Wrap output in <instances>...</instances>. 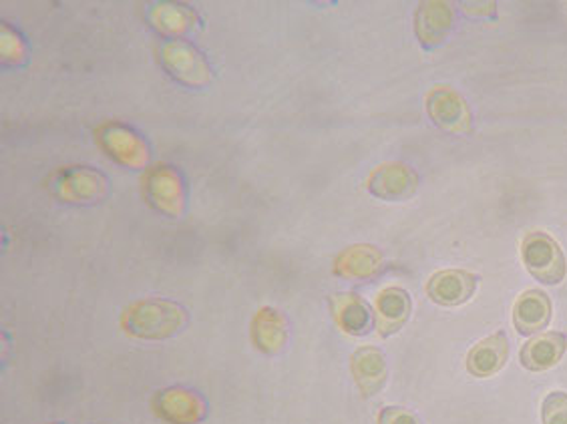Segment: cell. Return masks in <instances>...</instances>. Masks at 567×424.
Masks as SVG:
<instances>
[{"instance_id":"1","label":"cell","mask_w":567,"mask_h":424,"mask_svg":"<svg viewBox=\"0 0 567 424\" xmlns=\"http://www.w3.org/2000/svg\"><path fill=\"white\" fill-rule=\"evenodd\" d=\"M187 310L165 298H143L133 302L123 316L121 327L133 338L167 340L187 327Z\"/></svg>"},{"instance_id":"2","label":"cell","mask_w":567,"mask_h":424,"mask_svg":"<svg viewBox=\"0 0 567 424\" xmlns=\"http://www.w3.org/2000/svg\"><path fill=\"white\" fill-rule=\"evenodd\" d=\"M522 260L527 272L542 283L557 286L566 280V256L559 244L544 231H532L525 236L522 241Z\"/></svg>"},{"instance_id":"3","label":"cell","mask_w":567,"mask_h":424,"mask_svg":"<svg viewBox=\"0 0 567 424\" xmlns=\"http://www.w3.org/2000/svg\"><path fill=\"white\" fill-rule=\"evenodd\" d=\"M110 192V182L103 174L89 167H69L53 179V194L65 204L93 206L103 201Z\"/></svg>"},{"instance_id":"4","label":"cell","mask_w":567,"mask_h":424,"mask_svg":"<svg viewBox=\"0 0 567 424\" xmlns=\"http://www.w3.org/2000/svg\"><path fill=\"white\" fill-rule=\"evenodd\" d=\"M162 63L169 75L187 87H206L212 81V69L196 46L186 41H167L162 46Z\"/></svg>"},{"instance_id":"5","label":"cell","mask_w":567,"mask_h":424,"mask_svg":"<svg viewBox=\"0 0 567 424\" xmlns=\"http://www.w3.org/2000/svg\"><path fill=\"white\" fill-rule=\"evenodd\" d=\"M145 196L147 201L167 218H182L186 211L184 179L169 165L153 167L145 179Z\"/></svg>"},{"instance_id":"6","label":"cell","mask_w":567,"mask_h":424,"mask_svg":"<svg viewBox=\"0 0 567 424\" xmlns=\"http://www.w3.org/2000/svg\"><path fill=\"white\" fill-rule=\"evenodd\" d=\"M153 409L169 424H199L208 416V403L204 396L184 386L157 392Z\"/></svg>"},{"instance_id":"7","label":"cell","mask_w":567,"mask_h":424,"mask_svg":"<svg viewBox=\"0 0 567 424\" xmlns=\"http://www.w3.org/2000/svg\"><path fill=\"white\" fill-rule=\"evenodd\" d=\"M99 139L117 164L130 169H143L150 164L147 143L143 142L142 135L121 123H107L99 133Z\"/></svg>"},{"instance_id":"8","label":"cell","mask_w":567,"mask_h":424,"mask_svg":"<svg viewBox=\"0 0 567 424\" xmlns=\"http://www.w3.org/2000/svg\"><path fill=\"white\" fill-rule=\"evenodd\" d=\"M369 192L384 201H406L415 196L419 175L403 164L381 165L369 177Z\"/></svg>"},{"instance_id":"9","label":"cell","mask_w":567,"mask_h":424,"mask_svg":"<svg viewBox=\"0 0 567 424\" xmlns=\"http://www.w3.org/2000/svg\"><path fill=\"white\" fill-rule=\"evenodd\" d=\"M480 283V276L465 272V270H443L429 278L426 282V296L439 306L465 304L470 302Z\"/></svg>"},{"instance_id":"10","label":"cell","mask_w":567,"mask_h":424,"mask_svg":"<svg viewBox=\"0 0 567 424\" xmlns=\"http://www.w3.org/2000/svg\"><path fill=\"white\" fill-rule=\"evenodd\" d=\"M411 310V294L403 288L389 286L381 290L374 300V328L382 338L393 337L409 322Z\"/></svg>"},{"instance_id":"11","label":"cell","mask_w":567,"mask_h":424,"mask_svg":"<svg viewBox=\"0 0 567 424\" xmlns=\"http://www.w3.org/2000/svg\"><path fill=\"white\" fill-rule=\"evenodd\" d=\"M384 258L381 250L369 244L350 246L334 261V273L349 282H371L381 276Z\"/></svg>"},{"instance_id":"12","label":"cell","mask_w":567,"mask_h":424,"mask_svg":"<svg viewBox=\"0 0 567 424\" xmlns=\"http://www.w3.org/2000/svg\"><path fill=\"white\" fill-rule=\"evenodd\" d=\"M426 111L441 130L451 133H467L471 127V113L465 101L453 89L436 87L426 97Z\"/></svg>"},{"instance_id":"13","label":"cell","mask_w":567,"mask_h":424,"mask_svg":"<svg viewBox=\"0 0 567 424\" xmlns=\"http://www.w3.org/2000/svg\"><path fill=\"white\" fill-rule=\"evenodd\" d=\"M288 340L290 327L286 316L270 306L258 310V314L251 320V342L256 344V349L268 356H276L286 350Z\"/></svg>"},{"instance_id":"14","label":"cell","mask_w":567,"mask_h":424,"mask_svg":"<svg viewBox=\"0 0 567 424\" xmlns=\"http://www.w3.org/2000/svg\"><path fill=\"white\" fill-rule=\"evenodd\" d=\"M330 308H332V316H334L340 330L347 332L349 337H364L374 327L371 306L354 292L332 294Z\"/></svg>"},{"instance_id":"15","label":"cell","mask_w":567,"mask_h":424,"mask_svg":"<svg viewBox=\"0 0 567 424\" xmlns=\"http://www.w3.org/2000/svg\"><path fill=\"white\" fill-rule=\"evenodd\" d=\"M551 314H554V306L546 292L525 290L513 306V324L519 334L529 337L547 328L551 322Z\"/></svg>"},{"instance_id":"16","label":"cell","mask_w":567,"mask_h":424,"mask_svg":"<svg viewBox=\"0 0 567 424\" xmlns=\"http://www.w3.org/2000/svg\"><path fill=\"white\" fill-rule=\"evenodd\" d=\"M509 359V340L499 330L492 337L480 340L467 354V370L477 379H489L507 364Z\"/></svg>"},{"instance_id":"17","label":"cell","mask_w":567,"mask_h":424,"mask_svg":"<svg viewBox=\"0 0 567 424\" xmlns=\"http://www.w3.org/2000/svg\"><path fill=\"white\" fill-rule=\"evenodd\" d=\"M350 370L359 391L364 396H374L381 392L386 376H389V366L381 350L374 347H362L357 350L350 359Z\"/></svg>"},{"instance_id":"18","label":"cell","mask_w":567,"mask_h":424,"mask_svg":"<svg viewBox=\"0 0 567 424\" xmlns=\"http://www.w3.org/2000/svg\"><path fill=\"white\" fill-rule=\"evenodd\" d=\"M567 337L564 332H546L527 340L519 352L525 369L532 372H544L554 369L566 354Z\"/></svg>"},{"instance_id":"19","label":"cell","mask_w":567,"mask_h":424,"mask_svg":"<svg viewBox=\"0 0 567 424\" xmlns=\"http://www.w3.org/2000/svg\"><path fill=\"white\" fill-rule=\"evenodd\" d=\"M453 27V11L447 2H425L416 11V37L423 46H436L447 39Z\"/></svg>"},{"instance_id":"20","label":"cell","mask_w":567,"mask_h":424,"mask_svg":"<svg viewBox=\"0 0 567 424\" xmlns=\"http://www.w3.org/2000/svg\"><path fill=\"white\" fill-rule=\"evenodd\" d=\"M150 21L159 33L174 37L175 41H179V37L189 33V29L196 24L197 17L187 7L157 4L150 11Z\"/></svg>"},{"instance_id":"21","label":"cell","mask_w":567,"mask_h":424,"mask_svg":"<svg viewBox=\"0 0 567 424\" xmlns=\"http://www.w3.org/2000/svg\"><path fill=\"white\" fill-rule=\"evenodd\" d=\"M542 423L567 424V394L556 391L547 394L542 403Z\"/></svg>"},{"instance_id":"22","label":"cell","mask_w":567,"mask_h":424,"mask_svg":"<svg viewBox=\"0 0 567 424\" xmlns=\"http://www.w3.org/2000/svg\"><path fill=\"white\" fill-rule=\"evenodd\" d=\"M27 59V46L21 37L12 31L11 27L2 24V63L7 65H21Z\"/></svg>"},{"instance_id":"23","label":"cell","mask_w":567,"mask_h":424,"mask_svg":"<svg viewBox=\"0 0 567 424\" xmlns=\"http://www.w3.org/2000/svg\"><path fill=\"white\" fill-rule=\"evenodd\" d=\"M377 423L379 424H423V421L416 416L413 411H409V409H403V406H384L381 413H379V418H377Z\"/></svg>"}]
</instances>
